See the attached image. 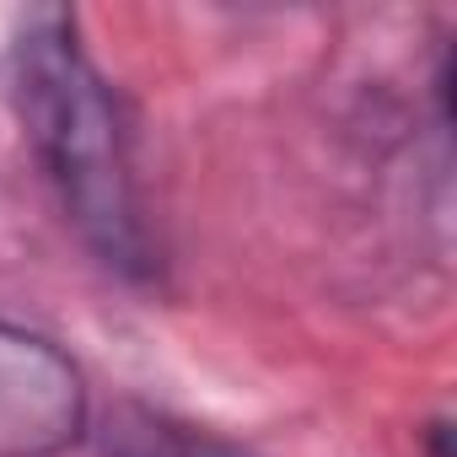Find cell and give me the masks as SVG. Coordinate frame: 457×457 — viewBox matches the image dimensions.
Wrapping results in <instances>:
<instances>
[{
  "label": "cell",
  "mask_w": 457,
  "mask_h": 457,
  "mask_svg": "<svg viewBox=\"0 0 457 457\" xmlns=\"http://www.w3.org/2000/svg\"><path fill=\"white\" fill-rule=\"evenodd\" d=\"M81 361L44 328L0 318V457H65L92 436Z\"/></svg>",
  "instance_id": "7a4b0ae2"
},
{
  "label": "cell",
  "mask_w": 457,
  "mask_h": 457,
  "mask_svg": "<svg viewBox=\"0 0 457 457\" xmlns=\"http://www.w3.org/2000/svg\"><path fill=\"white\" fill-rule=\"evenodd\" d=\"M6 92L76 243L124 286L162 280L135 124L71 12H33L6 49Z\"/></svg>",
  "instance_id": "6da1fadb"
},
{
  "label": "cell",
  "mask_w": 457,
  "mask_h": 457,
  "mask_svg": "<svg viewBox=\"0 0 457 457\" xmlns=\"http://www.w3.org/2000/svg\"><path fill=\"white\" fill-rule=\"evenodd\" d=\"M87 441L97 446V457H253L237 441H226L220 430L183 420L172 409L140 403V398H119L97 409Z\"/></svg>",
  "instance_id": "3957f363"
},
{
  "label": "cell",
  "mask_w": 457,
  "mask_h": 457,
  "mask_svg": "<svg viewBox=\"0 0 457 457\" xmlns=\"http://www.w3.org/2000/svg\"><path fill=\"white\" fill-rule=\"evenodd\" d=\"M420 457H452V420L446 414H430L420 425Z\"/></svg>",
  "instance_id": "277c9868"
}]
</instances>
